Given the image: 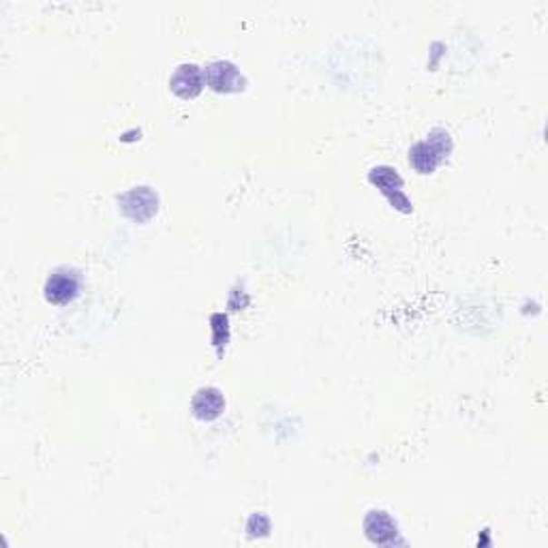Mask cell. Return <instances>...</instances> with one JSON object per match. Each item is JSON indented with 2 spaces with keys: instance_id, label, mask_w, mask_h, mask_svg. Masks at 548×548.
<instances>
[{
  "instance_id": "5",
  "label": "cell",
  "mask_w": 548,
  "mask_h": 548,
  "mask_svg": "<svg viewBox=\"0 0 548 548\" xmlns=\"http://www.w3.org/2000/svg\"><path fill=\"white\" fill-rule=\"evenodd\" d=\"M204 82L214 93H238L244 88V75L230 60H214L204 71Z\"/></svg>"
},
{
  "instance_id": "6",
  "label": "cell",
  "mask_w": 548,
  "mask_h": 548,
  "mask_svg": "<svg viewBox=\"0 0 548 548\" xmlns=\"http://www.w3.org/2000/svg\"><path fill=\"white\" fill-rule=\"evenodd\" d=\"M204 86H206L204 71L193 63L180 65L170 77V90L180 99H195Z\"/></svg>"
},
{
  "instance_id": "9",
  "label": "cell",
  "mask_w": 548,
  "mask_h": 548,
  "mask_svg": "<svg viewBox=\"0 0 548 548\" xmlns=\"http://www.w3.org/2000/svg\"><path fill=\"white\" fill-rule=\"evenodd\" d=\"M210 328H213V345L221 354L223 347L230 341V319H227V315H223V313H214L210 317Z\"/></svg>"
},
{
  "instance_id": "10",
  "label": "cell",
  "mask_w": 548,
  "mask_h": 548,
  "mask_svg": "<svg viewBox=\"0 0 548 548\" xmlns=\"http://www.w3.org/2000/svg\"><path fill=\"white\" fill-rule=\"evenodd\" d=\"M246 532H249L251 538H264V535L270 533V519L262 512H255L249 521H246Z\"/></svg>"
},
{
  "instance_id": "4",
  "label": "cell",
  "mask_w": 548,
  "mask_h": 548,
  "mask_svg": "<svg viewBox=\"0 0 548 548\" xmlns=\"http://www.w3.org/2000/svg\"><path fill=\"white\" fill-rule=\"evenodd\" d=\"M369 180L371 184H375L377 189L388 197V202L393 204L396 210H401V213H412L413 206L412 202H409V197L405 195V191H403V178L399 176V172H396L394 167L390 165L373 167L369 172Z\"/></svg>"
},
{
  "instance_id": "2",
  "label": "cell",
  "mask_w": 548,
  "mask_h": 548,
  "mask_svg": "<svg viewBox=\"0 0 548 548\" xmlns=\"http://www.w3.org/2000/svg\"><path fill=\"white\" fill-rule=\"evenodd\" d=\"M82 289V274L69 266H60L52 270L45 279L44 294L45 300L52 304H67L74 300Z\"/></svg>"
},
{
  "instance_id": "8",
  "label": "cell",
  "mask_w": 548,
  "mask_h": 548,
  "mask_svg": "<svg viewBox=\"0 0 548 548\" xmlns=\"http://www.w3.org/2000/svg\"><path fill=\"white\" fill-rule=\"evenodd\" d=\"M191 407H193V413H195V418L204 420V423H210V420H216L223 412H225V396H223L219 388L208 385V388L197 390L191 401Z\"/></svg>"
},
{
  "instance_id": "3",
  "label": "cell",
  "mask_w": 548,
  "mask_h": 548,
  "mask_svg": "<svg viewBox=\"0 0 548 548\" xmlns=\"http://www.w3.org/2000/svg\"><path fill=\"white\" fill-rule=\"evenodd\" d=\"M118 204L126 219L146 223L159 210V195L150 186H134V189L118 197Z\"/></svg>"
},
{
  "instance_id": "1",
  "label": "cell",
  "mask_w": 548,
  "mask_h": 548,
  "mask_svg": "<svg viewBox=\"0 0 548 548\" xmlns=\"http://www.w3.org/2000/svg\"><path fill=\"white\" fill-rule=\"evenodd\" d=\"M453 137L445 129H433L424 140L415 142L409 150V164L418 174H433L453 153Z\"/></svg>"
},
{
  "instance_id": "7",
  "label": "cell",
  "mask_w": 548,
  "mask_h": 548,
  "mask_svg": "<svg viewBox=\"0 0 548 548\" xmlns=\"http://www.w3.org/2000/svg\"><path fill=\"white\" fill-rule=\"evenodd\" d=\"M364 533L373 544L388 546L394 544L396 535H399V527L393 516L384 510H371L364 519Z\"/></svg>"
}]
</instances>
